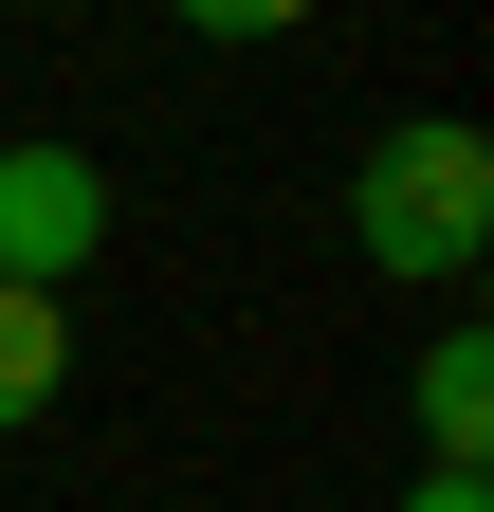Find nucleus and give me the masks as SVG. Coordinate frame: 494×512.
I'll return each instance as SVG.
<instances>
[{"instance_id": "2", "label": "nucleus", "mask_w": 494, "mask_h": 512, "mask_svg": "<svg viewBox=\"0 0 494 512\" xmlns=\"http://www.w3.org/2000/svg\"><path fill=\"white\" fill-rule=\"evenodd\" d=\"M92 256H110V165L55 147V128H19V147H0V293H55V311H74Z\"/></svg>"}, {"instance_id": "4", "label": "nucleus", "mask_w": 494, "mask_h": 512, "mask_svg": "<svg viewBox=\"0 0 494 512\" xmlns=\"http://www.w3.org/2000/svg\"><path fill=\"white\" fill-rule=\"evenodd\" d=\"M55 403H74V311H55V293H0V439H37Z\"/></svg>"}, {"instance_id": "7", "label": "nucleus", "mask_w": 494, "mask_h": 512, "mask_svg": "<svg viewBox=\"0 0 494 512\" xmlns=\"http://www.w3.org/2000/svg\"><path fill=\"white\" fill-rule=\"evenodd\" d=\"M55 19H92V0H55Z\"/></svg>"}, {"instance_id": "6", "label": "nucleus", "mask_w": 494, "mask_h": 512, "mask_svg": "<svg viewBox=\"0 0 494 512\" xmlns=\"http://www.w3.org/2000/svg\"><path fill=\"white\" fill-rule=\"evenodd\" d=\"M403 512H494V476H421V494H403Z\"/></svg>"}, {"instance_id": "5", "label": "nucleus", "mask_w": 494, "mask_h": 512, "mask_svg": "<svg viewBox=\"0 0 494 512\" xmlns=\"http://www.w3.org/2000/svg\"><path fill=\"white\" fill-rule=\"evenodd\" d=\"M165 19H183V37H293L312 0H165Z\"/></svg>"}, {"instance_id": "3", "label": "nucleus", "mask_w": 494, "mask_h": 512, "mask_svg": "<svg viewBox=\"0 0 494 512\" xmlns=\"http://www.w3.org/2000/svg\"><path fill=\"white\" fill-rule=\"evenodd\" d=\"M403 403H421V476H494V330H476V311H458V330H421Z\"/></svg>"}, {"instance_id": "1", "label": "nucleus", "mask_w": 494, "mask_h": 512, "mask_svg": "<svg viewBox=\"0 0 494 512\" xmlns=\"http://www.w3.org/2000/svg\"><path fill=\"white\" fill-rule=\"evenodd\" d=\"M348 238H366V275L458 293L476 256H494V128H458V110H403L385 147L348 165Z\"/></svg>"}]
</instances>
